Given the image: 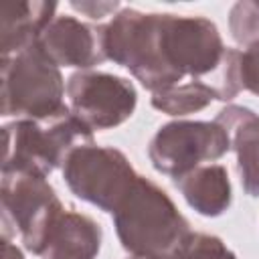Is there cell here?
<instances>
[{"instance_id": "obj_1", "label": "cell", "mask_w": 259, "mask_h": 259, "mask_svg": "<svg viewBox=\"0 0 259 259\" xmlns=\"http://www.w3.org/2000/svg\"><path fill=\"white\" fill-rule=\"evenodd\" d=\"M103 51L152 93L184 77L204 79L223 61L217 24L204 16H180L121 8L103 24Z\"/></svg>"}, {"instance_id": "obj_2", "label": "cell", "mask_w": 259, "mask_h": 259, "mask_svg": "<svg viewBox=\"0 0 259 259\" xmlns=\"http://www.w3.org/2000/svg\"><path fill=\"white\" fill-rule=\"evenodd\" d=\"M111 214L121 247L136 259H178L192 235L168 192L146 176L136 178Z\"/></svg>"}, {"instance_id": "obj_3", "label": "cell", "mask_w": 259, "mask_h": 259, "mask_svg": "<svg viewBox=\"0 0 259 259\" xmlns=\"http://www.w3.org/2000/svg\"><path fill=\"white\" fill-rule=\"evenodd\" d=\"M2 134V170L32 172L45 178L63 166L73 150L93 144V130H89L71 107L47 119H16L6 123Z\"/></svg>"}, {"instance_id": "obj_4", "label": "cell", "mask_w": 259, "mask_h": 259, "mask_svg": "<svg viewBox=\"0 0 259 259\" xmlns=\"http://www.w3.org/2000/svg\"><path fill=\"white\" fill-rule=\"evenodd\" d=\"M2 107L4 117L47 119L63 111L65 83L53 65L34 45L12 57H2Z\"/></svg>"}, {"instance_id": "obj_5", "label": "cell", "mask_w": 259, "mask_h": 259, "mask_svg": "<svg viewBox=\"0 0 259 259\" xmlns=\"http://www.w3.org/2000/svg\"><path fill=\"white\" fill-rule=\"evenodd\" d=\"M2 225L14 227L24 247L42 255L57 221L65 212L55 188L45 176L20 170H2Z\"/></svg>"}, {"instance_id": "obj_6", "label": "cell", "mask_w": 259, "mask_h": 259, "mask_svg": "<svg viewBox=\"0 0 259 259\" xmlns=\"http://www.w3.org/2000/svg\"><path fill=\"white\" fill-rule=\"evenodd\" d=\"M138 176L123 152L95 144L79 146L63 164V178L69 190L105 212L117 208Z\"/></svg>"}, {"instance_id": "obj_7", "label": "cell", "mask_w": 259, "mask_h": 259, "mask_svg": "<svg viewBox=\"0 0 259 259\" xmlns=\"http://www.w3.org/2000/svg\"><path fill=\"white\" fill-rule=\"evenodd\" d=\"M231 140L219 121H170L162 125L148 146L152 166L174 180L186 172L223 158Z\"/></svg>"}, {"instance_id": "obj_8", "label": "cell", "mask_w": 259, "mask_h": 259, "mask_svg": "<svg viewBox=\"0 0 259 259\" xmlns=\"http://www.w3.org/2000/svg\"><path fill=\"white\" fill-rule=\"evenodd\" d=\"M71 111L89 130H109L132 117L138 93L132 81L103 73L77 71L67 81Z\"/></svg>"}, {"instance_id": "obj_9", "label": "cell", "mask_w": 259, "mask_h": 259, "mask_svg": "<svg viewBox=\"0 0 259 259\" xmlns=\"http://www.w3.org/2000/svg\"><path fill=\"white\" fill-rule=\"evenodd\" d=\"M40 53L57 67H77L87 71L103 63V24L91 26L75 16H55L36 40Z\"/></svg>"}, {"instance_id": "obj_10", "label": "cell", "mask_w": 259, "mask_h": 259, "mask_svg": "<svg viewBox=\"0 0 259 259\" xmlns=\"http://www.w3.org/2000/svg\"><path fill=\"white\" fill-rule=\"evenodd\" d=\"M214 121L229 134L243 190L249 196H259V115L243 105H227Z\"/></svg>"}, {"instance_id": "obj_11", "label": "cell", "mask_w": 259, "mask_h": 259, "mask_svg": "<svg viewBox=\"0 0 259 259\" xmlns=\"http://www.w3.org/2000/svg\"><path fill=\"white\" fill-rule=\"evenodd\" d=\"M57 12L55 2L32 0L6 4L2 8V30H0V51L2 57H12L36 45L45 28L53 22Z\"/></svg>"}, {"instance_id": "obj_12", "label": "cell", "mask_w": 259, "mask_h": 259, "mask_svg": "<svg viewBox=\"0 0 259 259\" xmlns=\"http://www.w3.org/2000/svg\"><path fill=\"white\" fill-rule=\"evenodd\" d=\"M101 247V227L87 214L65 210L45 245L40 259H95Z\"/></svg>"}, {"instance_id": "obj_13", "label": "cell", "mask_w": 259, "mask_h": 259, "mask_svg": "<svg viewBox=\"0 0 259 259\" xmlns=\"http://www.w3.org/2000/svg\"><path fill=\"white\" fill-rule=\"evenodd\" d=\"M186 202L202 217H219L231 204V182L221 164L198 166L174 180Z\"/></svg>"}, {"instance_id": "obj_14", "label": "cell", "mask_w": 259, "mask_h": 259, "mask_svg": "<svg viewBox=\"0 0 259 259\" xmlns=\"http://www.w3.org/2000/svg\"><path fill=\"white\" fill-rule=\"evenodd\" d=\"M214 97L210 87L200 79L172 85L168 89L152 93V105L168 115H186L204 109Z\"/></svg>"}, {"instance_id": "obj_15", "label": "cell", "mask_w": 259, "mask_h": 259, "mask_svg": "<svg viewBox=\"0 0 259 259\" xmlns=\"http://www.w3.org/2000/svg\"><path fill=\"white\" fill-rule=\"evenodd\" d=\"M200 81H204L210 87V91L214 93V97L219 101H231L243 89V83H241V51L227 49L225 55H223L221 65Z\"/></svg>"}, {"instance_id": "obj_16", "label": "cell", "mask_w": 259, "mask_h": 259, "mask_svg": "<svg viewBox=\"0 0 259 259\" xmlns=\"http://www.w3.org/2000/svg\"><path fill=\"white\" fill-rule=\"evenodd\" d=\"M229 28L239 45H259V2H237L229 12Z\"/></svg>"}, {"instance_id": "obj_17", "label": "cell", "mask_w": 259, "mask_h": 259, "mask_svg": "<svg viewBox=\"0 0 259 259\" xmlns=\"http://www.w3.org/2000/svg\"><path fill=\"white\" fill-rule=\"evenodd\" d=\"M178 259H237V255L223 243V239L208 233H192Z\"/></svg>"}, {"instance_id": "obj_18", "label": "cell", "mask_w": 259, "mask_h": 259, "mask_svg": "<svg viewBox=\"0 0 259 259\" xmlns=\"http://www.w3.org/2000/svg\"><path fill=\"white\" fill-rule=\"evenodd\" d=\"M241 83L243 89L259 95V45L241 53Z\"/></svg>"}, {"instance_id": "obj_19", "label": "cell", "mask_w": 259, "mask_h": 259, "mask_svg": "<svg viewBox=\"0 0 259 259\" xmlns=\"http://www.w3.org/2000/svg\"><path fill=\"white\" fill-rule=\"evenodd\" d=\"M71 8L79 10L81 14L97 20V18H103L107 16L109 12H115L119 8L117 2H71Z\"/></svg>"}, {"instance_id": "obj_20", "label": "cell", "mask_w": 259, "mask_h": 259, "mask_svg": "<svg viewBox=\"0 0 259 259\" xmlns=\"http://www.w3.org/2000/svg\"><path fill=\"white\" fill-rule=\"evenodd\" d=\"M0 259H24L22 251L10 241V239H2V251H0Z\"/></svg>"}, {"instance_id": "obj_21", "label": "cell", "mask_w": 259, "mask_h": 259, "mask_svg": "<svg viewBox=\"0 0 259 259\" xmlns=\"http://www.w3.org/2000/svg\"><path fill=\"white\" fill-rule=\"evenodd\" d=\"M132 259H136V257H132Z\"/></svg>"}]
</instances>
